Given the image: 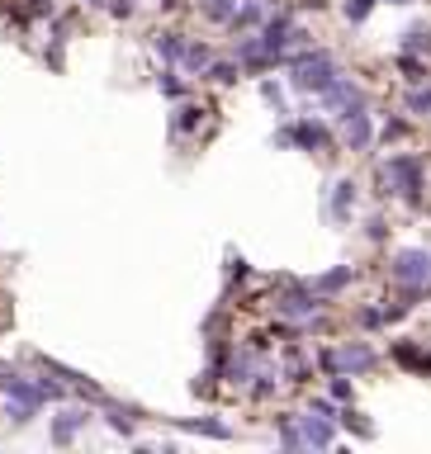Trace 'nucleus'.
<instances>
[{
    "label": "nucleus",
    "instance_id": "nucleus-1",
    "mask_svg": "<svg viewBox=\"0 0 431 454\" xmlns=\"http://www.w3.org/2000/svg\"><path fill=\"white\" fill-rule=\"evenodd\" d=\"M208 15H218V19H228V15H232V0H208Z\"/></svg>",
    "mask_w": 431,
    "mask_h": 454
}]
</instances>
